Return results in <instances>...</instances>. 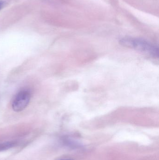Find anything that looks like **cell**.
Returning <instances> with one entry per match:
<instances>
[{"label": "cell", "instance_id": "cell-1", "mask_svg": "<svg viewBox=\"0 0 159 160\" xmlns=\"http://www.w3.org/2000/svg\"><path fill=\"white\" fill-rule=\"evenodd\" d=\"M119 42L125 47L134 49L153 58H158V47L147 40L137 38L126 37L121 38Z\"/></svg>", "mask_w": 159, "mask_h": 160}, {"label": "cell", "instance_id": "cell-2", "mask_svg": "<svg viewBox=\"0 0 159 160\" xmlns=\"http://www.w3.org/2000/svg\"><path fill=\"white\" fill-rule=\"evenodd\" d=\"M31 96V92L28 89H22L19 91L12 100V109L16 112L24 110L30 102Z\"/></svg>", "mask_w": 159, "mask_h": 160}, {"label": "cell", "instance_id": "cell-3", "mask_svg": "<svg viewBox=\"0 0 159 160\" xmlns=\"http://www.w3.org/2000/svg\"><path fill=\"white\" fill-rule=\"evenodd\" d=\"M17 143V142L16 141H10V142L0 143V151L7 150L12 148L16 145Z\"/></svg>", "mask_w": 159, "mask_h": 160}, {"label": "cell", "instance_id": "cell-4", "mask_svg": "<svg viewBox=\"0 0 159 160\" xmlns=\"http://www.w3.org/2000/svg\"><path fill=\"white\" fill-rule=\"evenodd\" d=\"M3 3L2 2H0V9L2 8V7Z\"/></svg>", "mask_w": 159, "mask_h": 160}, {"label": "cell", "instance_id": "cell-5", "mask_svg": "<svg viewBox=\"0 0 159 160\" xmlns=\"http://www.w3.org/2000/svg\"></svg>", "mask_w": 159, "mask_h": 160}]
</instances>
